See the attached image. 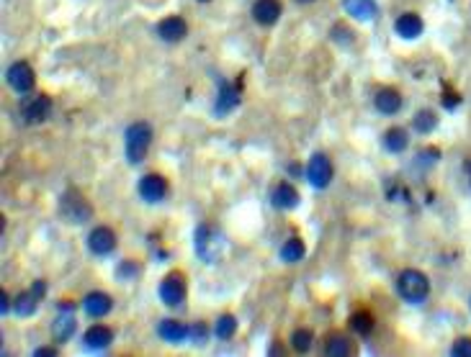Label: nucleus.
Instances as JSON below:
<instances>
[{
	"label": "nucleus",
	"instance_id": "nucleus-2",
	"mask_svg": "<svg viewBox=\"0 0 471 357\" xmlns=\"http://www.w3.org/2000/svg\"><path fill=\"white\" fill-rule=\"evenodd\" d=\"M397 293L407 303H425L427 296H430V281H427L425 273L407 268L397 275Z\"/></svg>",
	"mask_w": 471,
	"mask_h": 357
},
{
	"label": "nucleus",
	"instance_id": "nucleus-10",
	"mask_svg": "<svg viewBox=\"0 0 471 357\" xmlns=\"http://www.w3.org/2000/svg\"><path fill=\"white\" fill-rule=\"evenodd\" d=\"M88 249L98 257L111 255V252L116 249V234H114V229H109V226H96V229L88 234Z\"/></svg>",
	"mask_w": 471,
	"mask_h": 357
},
{
	"label": "nucleus",
	"instance_id": "nucleus-36",
	"mask_svg": "<svg viewBox=\"0 0 471 357\" xmlns=\"http://www.w3.org/2000/svg\"><path fill=\"white\" fill-rule=\"evenodd\" d=\"M34 355H36V357H54V355H57V350H54V347H39V350L34 352Z\"/></svg>",
	"mask_w": 471,
	"mask_h": 357
},
{
	"label": "nucleus",
	"instance_id": "nucleus-15",
	"mask_svg": "<svg viewBox=\"0 0 471 357\" xmlns=\"http://www.w3.org/2000/svg\"><path fill=\"white\" fill-rule=\"evenodd\" d=\"M284 13V6L278 0H258L252 6V19L258 21L260 26H273Z\"/></svg>",
	"mask_w": 471,
	"mask_h": 357
},
{
	"label": "nucleus",
	"instance_id": "nucleus-38",
	"mask_svg": "<svg viewBox=\"0 0 471 357\" xmlns=\"http://www.w3.org/2000/svg\"><path fill=\"white\" fill-rule=\"evenodd\" d=\"M469 180H471V165H469Z\"/></svg>",
	"mask_w": 471,
	"mask_h": 357
},
{
	"label": "nucleus",
	"instance_id": "nucleus-26",
	"mask_svg": "<svg viewBox=\"0 0 471 357\" xmlns=\"http://www.w3.org/2000/svg\"><path fill=\"white\" fill-rule=\"evenodd\" d=\"M350 329H353L355 334L366 337V334L374 332V316L368 311H355L353 316H350Z\"/></svg>",
	"mask_w": 471,
	"mask_h": 357
},
{
	"label": "nucleus",
	"instance_id": "nucleus-4",
	"mask_svg": "<svg viewBox=\"0 0 471 357\" xmlns=\"http://www.w3.org/2000/svg\"><path fill=\"white\" fill-rule=\"evenodd\" d=\"M307 180L312 183V188H317V191H322V188H327L329 183H332V175H335V167H332V162H329L327 154L317 152L312 154V160L307 162Z\"/></svg>",
	"mask_w": 471,
	"mask_h": 357
},
{
	"label": "nucleus",
	"instance_id": "nucleus-21",
	"mask_svg": "<svg viewBox=\"0 0 471 357\" xmlns=\"http://www.w3.org/2000/svg\"><path fill=\"white\" fill-rule=\"evenodd\" d=\"M345 13H350L358 21H374L379 16V3L376 0H345Z\"/></svg>",
	"mask_w": 471,
	"mask_h": 357
},
{
	"label": "nucleus",
	"instance_id": "nucleus-20",
	"mask_svg": "<svg viewBox=\"0 0 471 357\" xmlns=\"http://www.w3.org/2000/svg\"><path fill=\"white\" fill-rule=\"evenodd\" d=\"M75 326H78V321H75L70 308H59L57 319H54V324H52V337L57 339V342H67V339L75 334Z\"/></svg>",
	"mask_w": 471,
	"mask_h": 357
},
{
	"label": "nucleus",
	"instance_id": "nucleus-6",
	"mask_svg": "<svg viewBox=\"0 0 471 357\" xmlns=\"http://www.w3.org/2000/svg\"><path fill=\"white\" fill-rule=\"evenodd\" d=\"M160 298L165 306H183L186 301V281L181 273H170L160 283Z\"/></svg>",
	"mask_w": 471,
	"mask_h": 357
},
{
	"label": "nucleus",
	"instance_id": "nucleus-39",
	"mask_svg": "<svg viewBox=\"0 0 471 357\" xmlns=\"http://www.w3.org/2000/svg\"><path fill=\"white\" fill-rule=\"evenodd\" d=\"M201 3H207V0H201Z\"/></svg>",
	"mask_w": 471,
	"mask_h": 357
},
{
	"label": "nucleus",
	"instance_id": "nucleus-29",
	"mask_svg": "<svg viewBox=\"0 0 471 357\" xmlns=\"http://www.w3.org/2000/svg\"><path fill=\"white\" fill-rule=\"evenodd\" d=\"M312 342H314V334L309 329H294V334H291V347L297 352H309Z\"/></svg>",
	"mask_w": 471,
	"mask_h": 357
},
{
	"label": "nucleus",
	"instance_id": "nucleus-32",
	"mask_svg": "<svg viewBox=\"0 0 471 357\" xmlns=\"http://www.w3.org/2000/svg\"><path fill=\"white\" fill-rule=\"evenodd\" d=\"M191 337H194V342L196 345H201L204 339H207V326L204 324H196V326H191Z\"/></svg>",
	"mask_w": 471,
	"mask_h": 357
},
{
	"label": "nucleus",
	"instance_id": "nucleus-5",
	"mask_svg": "<svg viewBox=\"0 0 471 357\" xmlns=\"http://www.w3.org/2000/svg\"><path fill=\"white\" fill-rule=\"evenodd\" d=\"M59 211H62V216H65L67 221H72V223L88 221L91 213H93L91 203H88V201H85L78 191H67L65 196L59 198Z\"/></svg>",
	"mask_w": 471,
	"mask_h": 357
},
{
	"label": "nucleus",
	"instance_id": "nucleus-37",
	"mask_svg": "<svg viewBox=\"0 0 471 357\" xmlns=\"http://www.w3.org/2000/svg\"><path fill=\"white\" fill-rule=\"evenodd\" d=\"M297 3H312V0H297Z\"/></svg>",
	"mask_w": 471,
	"mask_h": 357
},
{
	"label": "nucleus",
	"instance_id": "nucleus-12",
	"mask_svg": "<svg viewBox=\"0 0 471 357\" xmlns=\"http://www.w3.org/2000/svg\"><path fill=\"white\" fill-rule=\"evenodd\" d=\"M239 106V90L227 80H219V93H217V101H214V111L217 116H227L229 111H234Z\"/></svg>",
	"mask_w": 471,
	"mask_h": 357
},
{
	"label": "nucleus",
	"instance_id": "nucleus-17",
	"mask_svg": "<svg viewBox=\"0 0 471 357\" xmlns=\"http://www.w3.org/2000/svg\"><path fill=\"white\" fill-rule=\"evenodd\" d=\"M374 106H376V109H379V114H384V116L400 114V109H402V96H400V90H394V88H381L379 93H376V98H374Z\"/></svg>",
	"mask_w": 471,
	"mask_h": 357
},
{
	"label": "nucleus",
	"instance_id": "nucleus-34",
	"mask_svg": "<svg viewBox=\"0 0 471 357\" xmlns=\"http://www.w3.org/2000/svg\"><path fill=\"white\" fill-rule=\"evenodd\" d=\"M31 291H34L36 296H39V301H41V298H44V293H46V283H44V281H36V283H34Z\"/></svg>",
	"mask_w": 471,
	"mask_h": 357
},
{
	"label": "nucleus",
	"instance_id": "nucleus-18",
	"mask_svg": "<svg viewBox=\"0 0 471 357\" xmlns=\"http://www.w3.org/2000/svg\"><path fill=\"white\" fill-rule=\"evenodd\" d=\"M157 332H160V337L165 339V342H170V345H181V342H186V337H191V329H188L183 321H175V319H162L160 326H157Z\"/></svg>",
	"mask_w": 471,
	"mask_h": 357
},
{
	"label": "nucleus",
	"instance_id": "nucleus-19",
	"mask_svg": "<svg viewBox=\"0 0 471 357\" xmlns=\"http://www.w3.org/2000/svg\"><path fill=\"white\" fill-rule=\"evenodd\" d=\"M111 342H114V332L104 324H93L91 329L83 334V345L88 347V350H106Z\"/></svg>",
	"mask_w": 471,
	"mask_h": 357
},
{
	"label": "nucleus",
	"instance_id": "nucleus-16",
	"mask_svg": "<svg viewBox=\"0 0 471 357\" xmlns=\"http://www.w3.org/2000/svg\"><path fill=\"white\" fill-rule=\"evenodd\" d=\"M394 31L402 39H417L420 34L425 31V24H422L417 13H402L400 19L394 21Z\"/></svg>",
	"mask_w": 471,
	"mask_h": 357
},
{
	"label": "nucleus",
	"instance_id": "nucleus-28",
	"mask_svg": "<svg viewBox=\"0 0 471 357\" xmlns=\"http://www.w3.org/2000/svg\"><path fill=\"white\" fill-rule=\"evenodd\" d=\"M36 303H39V296L34 293V291H29V293H21L19 298L14 301V308L19 316H31V313L36 311Z\"/></svg>",
	"mask_w": 471,
	"mask_h": 357
},
{
	"label": "nucleus",
	"instance_id": "nucleus-27",
	"mask_svg": "<svg viewBox=\"0 0 471 357\" xmlns=\"http://www.w3.org/2000/svg\"><path fill=\"white\" fill-rule=\"evenodd\" d=\"M324 355L327 357H348L350 355L348 339L340 337V334H332V337L324 342Z\"/></svg>",
	"mask_w": 471,
	"mask_h": 357
},
{
	"label": "nucleus",
	"instance_id": "nucleus-31",
	"mask_svg": "<svg viewBox=\"0 0 471 357\" xmlns=\"http://www.w3.org/2000/svg\"><path fill=\"white\" fill-rule=\"evenodd\" d=\"M453 357H471V337H458L451 347Z\"/></svg>",
	"mask_w": 471,
	"mask_h": 357
},
{
	"label": "nucleus",
	"instance_id": "nucleus-33",
	"mask_svg": "<svg viewBox=\"0 0 471 357\" xmlns=\"http://www.w3.org/2000/svg\"><path fill=\"white\" fill-rule=\"evenodd\" d=\"M458 103H461V96H456V93H448V96L443 98V106H445V109H456Z\"/></svg>",
	"mask_w": 471,
	"mask_h": 357
},
{
	"label": "nucleus",
	"instance_id": "nucleus-14",
	"mask_svg": "<svg viewBox=\"0 0 471 357\" xmlns=\"http://www.w3.org/2000/svg\"><path fill=\"white\" fill-rule=\"evenodd\" d=\"M271 203L278 211H291L299 206V191L291 183H278L271 193Z\"/></svg>",
	"mask_w": 471,
	"mask_h": 357
},
{
	"label": "nucleus",
	"instance_id": "nucleus-35",
	"mask_svg": "<svg viewBox=\"0 0 471 357\" xmlns=\"http://www.w3.org/2000/svg\"><path fill=\"white\" fill-rule=\"evenodd\" d=\"M0 301H3V303H0V306H3V308H0V313H3V316H8V308H11V303H8V301H11V298H8L6 291H0Z\"/></svg>",
	"mask_w": 471,
	"mask_h": 357
},
{
	"label": "nucleus",
	"instance_id": "nucleus-24",
	"mask_svg": "<svg viewBox=\"0 0 471 357\" xmlns=\"http://www.w3.org/2000/svg\"><path fill=\"white\" fill-rule=\"evenodd\" d=\"M304 255H307V247H304V242L299 236H289L284 242V247H281V260L284 262H299L304 260Z\"/></svg>",
	"mask_w": 471,
	"mask_h": 357
},
{
	"label": "nucleus",
	"instance_id": "nucleus-30",
	"mask_svg": "<svg viewBox=\"0 0 471 357\" xmlns=\"http://www.w3.org/2000/svg\"><path fill=\"white\" fill-rule=\"evenodd\" d=\"M139 273H142V268H139L137 262H132V260H124L122 265H119V270H116L119 281H134Z\"/></svg>",
	"mask_w": 471,
	"mask_h": 357
},
{
	"label": "nucleus",
	"instance_id": "nucleus-13",
	"mask_svg": "<svg viewBox=\"0 0 471 357\" xmlns=\"http://www.w3.org/2000/svg\"><path fill=\"white\" fill-rule=\"evenodd\" d=\"M83 308L88 311V316H93V319H104L106 313L114 308V298H111L109 293H104V291H93V293L85 296Z\"/></svg>",
	"mask_w": 471,
	"mask_h": 357
},
{
	"label": "nucleus",
	"instance_id": "nucleus-1",
	"mask_svg": "<svg viewBox=\"0 0 471 357\" xmlns=\"http://www.w3.org/2000/svg\"><path fill=\"white\" fill-rule=\"evenodd\" d=\"M127 139H124V149H127V162L129 165H142L144 157L152 144V126L147 121H134L127 129Z\"/></svg>",
	"mask_w": 471,
	"mask_h": 357
},
{
	"label": "nucleus",
	"instance_id": "nucleus-3",
	"mask_svg": "<svg viewBox=\"0 0 471 357\" xmlns=\"http://www.w3.org/2000/svg\"><path fill=\"white\" fill-rule=\"evenodd\" d=\"M194 247H196V255L212 265V262H219L227 242H224V236L219 234V229H214L209 223H199L194 234Z\"/></svg>",
	"mask_w": 471,
	"mask_h": 357
},
{
	"label": "nucleus",
	"instance_id": "nucleus-25",
	"mask_svg": "<svg viewBox=\"0 0 471 357\" xmlns=\"http://www.w3.org/2000/svg\"><path fill=\"white\" fill-rule=\"evenodd\" d=\"M438 126V116L432 114V111H417L412 119V129L415 131H420V134H430L432 129Z\"/></svg>",
	"mask_w": 471,
	"mask_h": 357
},
{
	"label": "nucleus",
	"instance_id": "nucleus-7",
	"mask_svg": "<svg viewBox=\"0 0 471 357\" xmlns=\"http://www.w3.org/2000/svg\"><path fill=\"white\" fill-rule=\"evenodd\" d=\"M6 80L16 93H31L36 75H34V67L29 62H14L6 70Z\"/></svg>",
	"mask_w": 471,
	"mask_h": 357
},
{
	"label": "nucleus",
	"instance_id": "nucleus-11",
	"mask_svg": "<svg viewBox=\"0 0 471 357\" xmlns=\"http://www.w3.org/2000/svg\"><path fill=\"white\" fill-rule=\"evenodd\" d=\"M157 36H160L162 41H168V44L183 41V39L188 36L186 19H181V16H168V19H162L160 24H157Z\"/></svg>",
	"mask_w": 471,
	"mask_h": 357
},
{
	"label": "nucleus",
	"instance_id": "nucleus-9",
	"mask_svg": "<svg viewBox=\"0 0 471 357\" xmlns=\"http://www.w3.org/2000/svg\"><path fill=\"white\" fill-rule=\"evenodd\" d=\"M52 114V101L49 96H34L29 101L21 103V116H24V121L26 124H41L49 119Z\"/></svg>",
	"mask_w": 471,
	"mask_h": 357
},
{
	"label": "nucleus",
	"instance_id": "nucleus-23",
	"mask_svg": "<svg viewBox=\"0 0 471 357\" xmlns=\"http://www.w3.org/2000/svg\"><path fill=\"white\" fill-rule=\"evenodd\" d=\"M234 332H237V319H234L232 313H222L219 319L214 321V337L227 342V339H232Z\"/></svg>",
	"mask_w": 471,
	"mask_h": 357
},
{
	"label": "nucleus",
	"instance_id": "nucleus-22",
	"mask_svg": "<svg viewBox=\"0 0 471 357\" xmlns=\"http://www.w3.org/2000/svg\"><path fill=\"white\" fill-rule=\"evenodd\" d=\"M384 147H387L392 154L405 152V149L410 147V134H407V129H402V126L389 129L387 134H384Z\"/></svg>",
	"mask_w": 471,
	"mask_h": 357
},
{
	"label": "nucleus",
	"instance_id": "nucleus-8",
	"mask_svg": "<svg viewBox=\"0 0 471 357\" xmlns=\"http://www.w3.org/2000/svg\"><path fill=\"white\" fill-rule=\"evenodd\" d=\"M137 191H139V196H142L147 203H160V201H165V198H168L170 185H168V180L162 178V175L149 173V175H144V178L139 180Z\"/></svg>",
	"mask_w": 471,
	"mask_h": 357
},
{
	"label": "nucleus",
	"instance_id": "nucleus-40",
	"mask_svg": "<svg viewBox=\"0 0 471 357\" xmlns=\"http://www.w3.org/2000/svg\"><path fill=\"white\" fill-rule=\"evenodd\" d=\"M469 306H471V301H469Z\"/></svg>",
	"mask_w": 471,
	"mask_h": 357
}]
</instances>
